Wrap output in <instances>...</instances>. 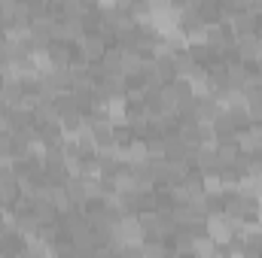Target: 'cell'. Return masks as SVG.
Listing matches in <instances>:
<instances>
[{
    "mask_svg": "<svg viewBox=\"0 0 262 258\" xmlns=\"http://www.w3.org/2000/svg\"><path fill=\"white\" fill-rule=\"evenodd\" d=\"M235 143L241 155H259L262 152V122H250L235 134Z\"/></svg>",
    "mask_w": 262,
    "mask_h": 258,
    "instance_id": "obj_2",
    "label": "cell"
},
{
    "mask_svg": "<svg viewBox=\"0 0 262 258\" xmlns=\"http://www.w3.org/2000/svg\"><path fill=\"white\" fill-rule=\"evenodd\" d=\"M122 55H125V49H122V46H107V52H104V58H101L98 64L104 67L107 73H110V70H119V64H122Z\"/></svg>",
    "mask_w": 262,
    "mask_h": 258,
    "instance_id": "obj_5",
    "label": "cell"
},
{
    "mask_svg": "<svg viewBox=\"0 0 262 258\" xmlns=\"http://www.w3.org/2000/svg\"><path fill=\"white\" fill-rule=\"evenodd\" d=\"M146 52H140V49H125V55H122V64H119V73L125 76V79H140L143 76V64H146Z\"/></svg>",
    "mask_w": 262,
    "mask_h": 258,
    "instance_id": "obj_3",
    "label": "cell"
},
{
    "mask_svg": "<svg viewBox=\"0 0 262 258\" xmlns=\"http://www.w3.org/2000/svg\"><path fill=\"white\" fill-rule=\"evenodd\" d=\"M107 46H110V37H104L101 31H85V37L76 43V55H79L82 61L95 64V61H101V58H104Z\"/></svg>",
    "mask_w": 262,
    "mask_h": 258,
    "instance_id": "obj_1",
    "label": "cell"
},
{
    "mask_svg": "<svg viewBox=\"0 0 262 258\" xmlns=\"http://www.w3.org/2000/svg\"><path fill=\"white\" fill-rule=\"evenodd\" d=\"M216 161H220V170L223 167H235L238 161H241V149H238V143L235 140H216Z\"/></svg>",
    "mask_w": 262,
    "mask_h": 258,
    "instance_id": "obj_4",
    "label": "cell"
}]
</instances>
